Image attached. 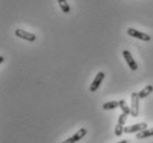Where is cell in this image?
<instances>
[{
	"label": "cell",
	"mask_w": 153,
	"mask_h": 143,
	"mask_svg": "<svg viewBox=\"0 0 153 143\" xmlns=\"http://www.w3.org/2000/svg\"><path fill=\"white\" fill-rule=\"evenodd\" d=\"M139 93L133 92L131 94V116L137 118L139 116V103H140Z\"/></svg>",
	"instance_id": "6da1fadb"
},
{
	"label": "cell",
	"mask_w": 153,
	"mask_h": 143,
	"mask_svg": "<svg viewBox=\"0 0 153 143\" xmlns=\"http://www.w3.org/2000/svg\"><path fill=\"white\" fill-rule=\"evenodd\" d=\"M15 35L17 36L18 38H21V39H23V40H27V41H29V42H33V41H36V39H37L36 35L30 33V32H28V31L22 30V29H16Z\"/></svg>",
	"instance_id": "7a4b0ae2"
},
{
	"label": "cell",
	"mask_w": 153,
	"mask_h": 143,
	"mask_svg": "<svg viewBox=\"0 0 153 143\" xmlns=\"http://www.w3.org/2000/svg\"><path fill=\"white\" fill-rule=\"evenodd\" d=\"M128 35L133 37V38L143 40V41H150L151 40V37L149 35H146L144 32H141V31L137 30V29H133V28H129L128 29Z\"/></svg>",
	"instance_id": "3957f363"
},
{
	"label": "cell",
	"mask_w": 153,
	"mask_h": 143,
	"mask_svg": "<svg viewBox=\"0 0 153 143\" xmlns=\"http://www.w3.org/2000/svg\"><path fill=\"white\" fill-rule=\"evenodd\" d=\"M104 76H105V74H104V72H102V71H100L99 73H97L96 78L93 79L92 83L90 84V91H91V92H96L97 90L99 89L101 82L103 81Z\"/></svg>",
	"instance_id": "277c9868"
},
{
	"label": "cell",
	"mask_w": 153,
	"mask_h": 143,
	"mask_svg": "<svg viewBox=\"0 0 153 143\" xmlns=\"http://www.w3.org/2000/svg\"><path fill=\"white\" fill-rule=\"evenodd\" d=\"M122 54H123V58L126 59V62L128 63V66L130 67V69L132 70V71L138 70V64H137V62H135L134 58L132 57V54L130 53V51L124 50L122 52Z\"/></svg>",
	"instance_id": "5b68a950"
},
{
	"label": "cell",
	"mask_w": 153,
	"mask_h": 143,
	"mask_svg": "<svg viewBox=\"0 0 153 143\" xmlns=\"http://www.w3.org/2000/svg\"><path fill=\"white\" fill-rule=\"evenodd\" d=\"M148 124L146 123H138V124H133V125H130V127H126L124 128V132L126 133H134V132H141L143 130H146Z\"/></svg>",
	"instance_id": "8992f818"
},
{
	"label": "cell",
	"mask_w": 153,
	"mask_h": 143,
	"mask_svg": "<svg viewBox=\"0 0 153 143\" xmlns=\"http://www.w3.org/2000/svg\"><path fill=\"white\" fill-rule=\"evenodd\" d=\"M153 91V85L149 84V85H146V88H143V89L139 92V97H140V99H144V98H146L148 96H150L151 93H152Z\"/></svg>",
	"instance_id": "52a82bcc"
},
{
	"label": "cell",
	"mask_w": 153,
	"mask_h": 143,
	"mask_svg": "<svg viewBox=\"0 0 153 143\" xmlns=\"http://www.w3.org/2000/svg\"><path fill=\"white\" fill-rule=\"evenodd\" d=\"M153 136V128L152 129H146L143 131L139 132L137 134V139L141 140V139H146V138H149V136Z\"/></svg>",
	"instance_id": "ba28073f"
},
{
	"label": "cell",
	"mask_w": 153,
	"mask_h": 143,
	"mask_svg": "<svg viewBox=\"0 0 153 143\" xmlns=\"http://www.w3.org/2000/svg\"><path fill=\"white\" fill-rule=\"evenodd\" d=\"M118 107H120L119 101H109V102H107V103L103 104L104 110H113V109L118 108Z\"/></svg>",
	"instance_id": "9c48e42d"
},
{
	"label": "cell",
	"mask_w": 153,
	"mask_h": 143,
	"mask_svg": "<svg viewBox=\"0 0 153 143\" xmlns=\"http://www.w3.org/2000/svg\"><path fill=\"white\" fill-rule=\"evenodd\" d=\"M119 103H120V108L122 110V113H126V114H131V108H129V105L126 104V100H120L119 101Z\"/></svg>",
	"instance_id": "30bf717a"
},
{
	"label": "cell",
	"mask_w": 153,
	"mask_h": 143,
	"mask_svg": "<svg viewBox=\"0 0 153 143\" xmlns=\"http://www.w3.org/2000/svg\"><path fill=\"white\" fill-rule=\"evenodd\" d=\"M58 4H59L61 10L65 12V13H68V12L70 11V7H69V4H68V2H67V0H58Z\"/></svg>",
	"instance_id": "8fae6325"
},
{
	"label": "cell",
	"mask_w": 153,
	"mask_h": 143,
	"mask_svg": "<svg viewBox=\"0 0 153 143\" xmlns=\"http://www.w3.org/2000/svg\"><path fill=\"white\" fill-rule=\"evenodd\" d=\"M123 132H124V128H123V125H122V124L118 123V124H117V127H115V131H114L115 136H121Z\"/></svg>",
	"instance_id": "7c38bea8"
},
{
	"label": "cell",
	"mask_w": 153,
	"mask_h": 143,
	"mask_svg": "<svg viewBox=\"0 0 153 143\" xmlns=\"http://www.w3.org/2000/svg\"><path fill=\"white\" fill-rule=\"evenodd\" d=\"M126 118H128V114H126V113H122V114H120V116H119L118 119V123L120 124H124L126 122Z\"/></svg>",
	"instance_id": "4fadbf2b"
},
{
	"label": "cell",
	"mask_w": 153,
	"mask_h": 143,
	"mask_svg": "<svg viewBox=\"0 0 153 143\" xmlns=\"http://www.w3.org/2000/svg\"><path fill=\"white\" fill-rule=\"evenodd\" d=\"M76 139L73 138V136H71V138H69V139H67L65 141H63L62 143H76Z\"/></svg>",
	"instance_id": "5bb4252c"
},
{
	"label": "cell",
	"mask_w": 153,
	"mask_h": 143,
	"mask_svg": "<svg viewBox=\"0 0 153 143\" xmlns=\"http://www.w3.org/2000/svg\"><path fill=\"white\" fill-rule=\"evenodd\" d=\"M4 61V57H0V63H2Z\"/></svg>",
	"instance_id": "9a60e30c"
},
{
	"label": "cell",
	"mask_w": 153,
	"mask_h": 143,
	"mask_svg": "<svg viewBox=\"0 0 153 143\" xmlns=\"http://www.w3.org/2000/svg\"><path fill=\"white\" fill-rule=\"evenodd\" d=\"M118 143H128V141H126V140H123V141H120V142H118Z\"/></svg>",
	"instance_id": "2e32d148"
}]
</instances>
